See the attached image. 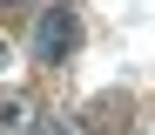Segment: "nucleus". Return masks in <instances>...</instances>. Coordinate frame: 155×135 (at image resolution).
Instances as JSON below:
<instances>
[{"label":"nucleus","instance_id":"nucleus-3","mask_svg":"<svg viewBox=\"0 0 155 135\" xmlns=\"http://www.w3.org/2000/svg\"><path fill=\"white\" fill-rule=\"evenodd\" d=\"M0 68H7V41H0Z\"/></svg>","mask_w":155,"mask_h":135},{"label":"nucleus","instance_id":"nucleus-2","mask_svg":"<svg viewBox=\"0 0 155 135\" xmlns=\"http://www.w3.org/2000/svg\"><path fill=\"white\" fill-rule=\"evenodd\" d=\"M0 135H54V128L41 122L34 95H0Z\"/></svg>","mask_w":155,"mask_h":135},{"label":"nucleus","instance_id":"nucleus-4","mask_svg":"<svg viewBox=\"0 0 155 135\" xmlns=\"http://www.w3.org/2000/svg\"><path fill=\"white\" fill-rule=\"evenodd\" d=\"M0 7H14V0H0Z\"/></svg>","mask_w":155,"mask_h":135},{"label":"nucleus","instance_id":"nucleus-1","mask_svg":"<svg viewBox=\"0 0 155 135\" xmlns=\"http://www.w3.org/2000/svg\"><path fill=\"white\" fill-rule=\"evenodd\" d=\"M81 47V14L68 7V0H54L47 14H34V61H68V54Z\"/></svg>","mask_w":155,"mask_h":135}]
</instances>
